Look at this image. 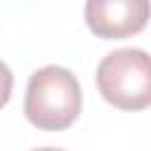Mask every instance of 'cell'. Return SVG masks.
I'll use <instances>...</instances> for the list:
<instances>
[{"label":"cell","instance_id":"obj_1","mask_svg":"<svg viewBox=\"0 0 151 151\" xmlns=\"http://www.w3.org/2000/svg\"><path fill=\"white\" fill-rule=\"evenodd\" d=\"M83 109V90L78 78L64 66H42L28 78L24 97V116L45 132L71 127Z\"/></svg>","mask_w":151,"mask_h":151},{"label":"cell","instance_id":"obj_2","mask_svg":"<svg viewBox=\"0 0 151 151\" xmlns=\"http://www.w3.org/2000/svg\"><path fill=\"white\" fill-rule=\"evenodd\" d=\"M99 94L120 111H144L151 104V64L139 47L106 54L97 66Z\"/></svg>","mask_w":151,"mask_h":151},{"label":"cell","instance_id":"obj_3","mask_svg":"<svg viewBox=\"0 0 151 151\" xmlns=\"http://www.w3.org/2000/svg\"><path fill=\"white\" fill-rule=\"evenodd\" d=\"M149 0H85V24L101 40H123L144 31Z\"/></svg>","mask_w":151,"mask_h":151},{"label":"cell","instance_id":"obj_4","mask_svg":"<svg viewBox=\"0 0 151 151\" xmlns=\"http://www.w3.org/2000/svg\"><path fill=\"white\" fill-rule=\"evenodd\" d=\"M12 85H14V76L9 71V66L5 61H0V109L9 101L12 97Z\"/></svg>","mask_w":151,"mask_h":151}]
</instances>
